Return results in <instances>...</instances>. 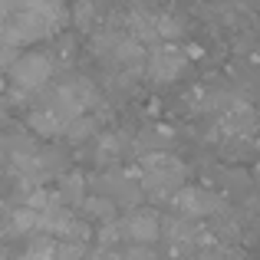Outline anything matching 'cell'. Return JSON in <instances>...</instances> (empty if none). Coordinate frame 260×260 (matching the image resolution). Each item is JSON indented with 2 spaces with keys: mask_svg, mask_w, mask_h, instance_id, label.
<instances>
[{
  "mask_svg": "<svg viewBox=\"0 0 260 260\" xmlns=\"http://www.w3.org/2000/svg\"><path fill=\"white\" fill-rule=\"evenodd\" d=\"M135 178H139L142 191L152 198H165L172 201L178 191L188 184V168L181 158H175L172 152H148L135 165Z\"/></svg>",
  "mask_w": 260,
  "mask_h": 260,
  "instance_id": "6da1fadb",
  "label": "cell"
},
{
  "mask_svg": "<svg viewBox=\"0 0 260 260\" xmlns=\"http://www.w3.org/2000/svg\"><path fill=\"white\" fill-rule=\"evenodd\" d=\"M53 73H56V63H53L50 53H23V56L17 59V66L7 73L10 92L17 95V99H30V95H37L40 89L50 83Z\"/></svg>",
  "mask_w": 260,
  "mask_h": 260,
  "instance_id": "7a4b0ae2",
  "label": "cell"
},
{
  "mask_svg": "<svg viewBox=\"0 0 260 260\" xmlns=\"http://www.w3.org/2000/svg\"><path fill=\"white\" fill-rule=\"evenodd\" d=\"M188 73V50L178 43H158V46H148V66H145V76L158 86L178 83V79Z\"/></svg>",
  "mask_w": 260,
  "mask_h": 260,
  "instance_id": "3957f363",
  "label": "cell"
},
{
  "mask_svg": "<svg viewBox=\"0 0 260 260\" xmlns=\"http://www.w3.org/2000/svg\"><path fill=\"white\" fill-rule=\"evenodd\" d=\"M119 224H122V241L135 244V247H152L165 234V221L152 208H132L128 214L119 217Z\"/></svg>",
  "mask_w": 260,
  "mask_h": 260,
  "instance_id": "277c9868",
  "label": "cell"
},
{
  "mask_svg": "<svg viewBox=\"0 0 260 260\" xmlns=\"http://www.w3.org/2000/svg\"><path fill=\"white\" fill-rule=\"evenodd\" d=\"M172 211L178 217H191V221H198V217H208V214H214V211H221L224 204H221V198L214 194V191H208V188H194V184H184L181 191L172 198Z\"/></svg>",
  "mask_w": 260,
  "mask_h": 260,
  "instance_id": "5b68a950",
  "label": "cell"
},
{
  "mask_svg": "<svg viewBox=\"0 0 260 260\" xmlns=\"http://www.w3.org/2000/svg\"><path fill=\"white\" fill-rule=\"evenodd\" d=\"M26 125L33 128L37 135H43V139H53V135H66V119L56 112V109L50 106V102H43V106H37L30 115H26Z\"/></svg>",
  "mask_w": 260,
  "mask_h": 260,
  "instance_id": "8992f818",
  "label": "cell"
},
{
  "mask_svg": "<svg viewBox=\"0 0 260 260\" xmlns=\"http://www.w3.org/2000/svg\"><path fill=\"white\" fill-rule=\"evenodd\" d=\"M83 211L92 217V221L106 224V221H115V211H119V204H115L112 198L99 194V198H86V201H83Z\"/></svg>",
  "mask_w": 260,
  "mask_h": 260,
  "instance_id": "52a82bcc",
  "label": "cell"
},
{
  "mask_svg": "<svg viewBox=\"0 0 260 260\" xmlns=\"http://www.w3.org/2000/svg\"><path fill=\"white\" fill-rule=\"evenodd\" d=\"M56 194L63 198L66 204H79V208H83V201H86V188H83V178H79V175H66L63 181H59Z\"/></svg>",
  "mask_w": 260,
  "mask_h": 260,
  "instance_id": "ba28073f",
  "label": "cell"
},
{
  "mask_svg": "<svg viewBox=\"0 0 260 260\" xmlns=\"http://www.w3.org/2000/svg\"><path fill=\"white\" fill-rule=\"evenodd\" d=\"M37 4H43V7H53V10H63V7H66V0H37Z\"/></svg>",
  "mask_w": 260,
  "mask_h": 260,
  "instance_id": "9c48e42d",
  "label": "cell"
}]
</instances>
